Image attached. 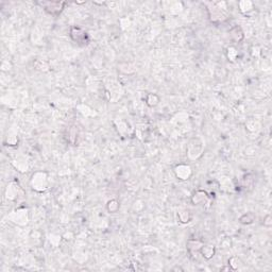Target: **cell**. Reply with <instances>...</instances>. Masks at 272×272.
<instances>
[{
  "mask_svg": "<svg viewBox=\"0 0 272 272\" xmlns=\"http://www.w3.org/2000/svg\"><path fill=\"white\" fill-rule=\"evenodd\" d=\"M214 252H215V250H214V248L211 247V245L204 247L203 249H202V254H203V256H205L206 258H211L214 255Z\"/></svg>",
  "mask_w": 272,
  "mask_h": 272,
  "instance_id": "cell-1",
  "label": "cell"
}]
</instances>
